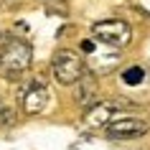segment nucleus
<instances>
[{"mask_svg": "<svg viewBox=\"0 0 150 150\" xmlns=\"http://www.w3.org/2000/svg\"><path fill=\"white\" fill-rule=\"evenodd\" d=\"M51 71H54V79L64 87L69 84H76L79 76L84 74V61L76 51L71 48H61L54 54V61H51Z\"/></svg>", "mask_w": 150, "mask_h": 150, "instance_id": "obj_2", "label": "nucleus"}, {"mask_svg": "<svg viewBox=\"0 0 150 150\" xmlns=\"http://www.w3.org/2000/svg\"><path fill=\"white\" fill-rule=\"evenodd\" d=\"M92 33H94L97 41H102L107 46H127L130 38H132V28H130L125 21H120V18L94 23L92 25Z\"/></svg>", "mask_w": 150, "mask_h": 150, "instance_id": "obj_3", "label": "nucleus"}, {"mask_svg": "<svg viewBox=\"0 0 150 150\" xmlns=\"http://www.w3.org/2000/svg\"><path fill=\"white\" fill-rule=\"evenodd\" d=\"M13 120H16V112L13 110H5V107L0 110V125H10Z\"/></svg>", "mask_w": 150, "mask_h": 150, "instance_id": "obj_9", "label": "nucleus"}, {"mask_svg": "<svg viewBox=\"0 0 150 150\" xmlns=\"http://www.w3.org/2000/svg\"><path fill=\"white\" fill-rule=\"evenodd\" d=\"M31 59H33L31 46H28L23 38L10 36V38L0 46V74H3L5 79H18L21 74L28 71Z\"/></svg>", "mask_w": 150, "mask_h": 150, "instance_id": "obj_1", "label": "nucleus"}, {"mask_svg": "<svg viewBox=\"0 0 150 150\" xmlns=\"http://www.w3.org/2000/svg\"><path fill=\"white\" fill-rule=\"evenodd\" d=\"M79 87H76V102L81 104V107H92V104L97 102V81L92 74H81L79 81H76Z\"/></svg>", "mask_w": 150, "mask_h": 150, "instance_id": "obj_7", "label": "nucleus"}, {"mask_svg": "<svg viewBox=\"0 0 150 150\" xmlns=\"http://www.w3.org/2000/svg\"><path fill=\"white\" fill-rule=\"evenodd\" d=\"M115 112H117V104L112 102H94L92 107L87 110V125L92 127H102V125H110L112 117H115Z\"/></svg>", "mask_w": 150, "mask_h": 150, "instance_id": "obj_6", "label": "nucleus"}, {"mask_svg": "<svg viewBox=\"0 0 150 150\" xmlns=\"http://www.w3.org/2000/svg\"><path fill=\"white\" fill-rule=\"evenodd\" d=\"M142 79H145V71H142L140 66H130V69L122 71V81H125V84H130V87L142 84Z\"/></svg>", "mask_w": 150, "mask_h": 150, "instance_id": "obj_8", "label": "nucleus"}, {"mask_svg": "<svg viewBox=\"0 0 150 150\" xmlns=\"http://www.w3.org/2000/svg\"><path fill=\"white\" fill-rule=\"evenodd\" d=\"M48 104V89L43 81H33L31 87L23 92V112L25 115H38L46 110Z\"/></svg>", "mask_w": 150, "mask_h": 150, "instance_id": "obj_5", "label": "nucleus"}, {"mask_svg": "<svg viewBox=\"0 0 150 150\" xmlns=\"http://www.w3.org/2000/svg\"><path fill=\"white\" fill-rule=\"evenodd\" d=\"M148 122L137 117H117L107 125V135L112 140H135V137H142L148 132Z\"/></svg>", "mask_w": 150, "mask_h": 150, "instance_id": "obj_4", "label": "nucleus"}]
</instances>
